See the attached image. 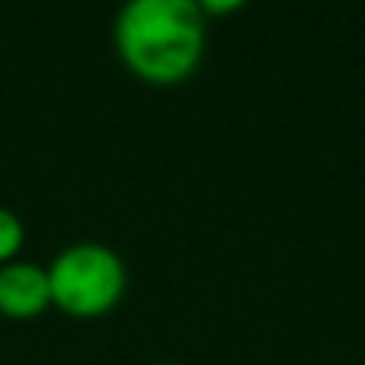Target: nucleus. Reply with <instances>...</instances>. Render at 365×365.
<instances>
[{"mask_svg":"<svg viewBox=\"0 0 365 365\" xmlns=\"http://www.w3.org/2000/svg\"><path fill=\"white\" fill-rule=\"evenodd\" d=\"M208 19L195 0H128L113 23L119 61L151 87H177L199 71Z\"/></svg>","mask_w":365,"mask_h":365,"instance_id":"nucleus-1","label":"nucleus"},{"mask_svg":"<svg viewBox=\"0 0 365 365\" xmlns=\"http://www.w3.org/2000/svg\"><path fill=\"white\" fill-rule=\"evenodd\" d=\"M51 304L71 317H103L128 289L125 259L100 240H77L58 250L48 266Z\"/></svg>","mask_w":365,"mask_h":365,"instance_id":"nucleus-2","label":"nucleus"},{"mask_svg":"<svg viewBox=\"0 0 365 365\" xmlns=\"http://www.w3.org/2000/svg\"><path fill=\"white\" fill-rule=\"evenodd\" d=\"M51 308L48 266L32 259H10L0 266V314L32 321Z\"/></svg>","mask_w":365,"mask_h":365,"instance_id":"nucleus-3","label":"nucleus"},{"mask_svg":"<svg viewBox=\"0 0 365 365\" xmlns=\"http://www.w3.org/2000/svg\"><path fill=\"white\" fill-rule=\"evenodd\" d=\"M26 244V225L13 208L0 205V266L16 259V253Z\"/></svg>","mask_w":365,"mask_h":365,"instance_id":"nucleus-4","label":"nucleus"},{"mask_svg":"<svg viewBox=\"0 0 365 365\" xmlns=\"http://www.w3.org/2000/svg\"><path fill=\"white\" fill-rule=\"evenodd\" d=\"M199 10H202L205 19H212V16L218 19V16H227V13L244 10V4H240V0H202Z\"/></svg>","mask_w":365,"mask_h":365,"instance_id":"nucleus-5","label":"nucleus"},{"mask_svg":"<svg viewBox=\"0 0 365 365\" xmlns=\"http://www.w3.org/2000/svg\"><path fill=\"white\" fill-rule=\"evenodd\" d=\"M151 365H182V362H151Z\"/></svg>","mask_w":365,"mask_h":365,"instance_id":"nucleus-6","label":"nucleus"}]
</instances>
